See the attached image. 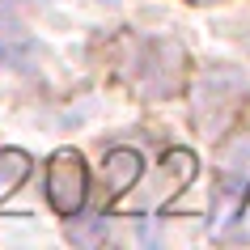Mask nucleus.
Instances as JSON below:
<instances>
[{"mask_svg": "<svg viewBox=\"0 0 250 250\" xmlns=\"http://www.w3.org/2000/svg\"><path fill=\"white\" fill-rule=\"evenodd\" d=\"M229 237H242V242H250V204L242 208V221H237L233 229H229Z\"/></svg>", "mask_w": 250, "mask_h": 250, "instance_id": "39448f33", "label": "nucleus"}, {"mask_svg": "<svg viewBox=\"0 0 250 250\" xmlns=\"http://www.w3.org/2000/svg\"><path fill=\"white\" fill-rule=\"evenodd\" d=\"M102 174H106V195L110 199H119L127 187L140 178V157H136L132 148H115L110 157H106V166H102Z\"/></svg>", "mask_w": 250, "mask_h": 250, "instance_id": "7ed1b4c3", "label": "nucleus"}, {"mask_svg": "<svg viewBox=\"0 0 250 250\" xmlns=\"http://www.w3.org/2000/svg\"><path fill=\"white\" fill-rule=\"evenodd\" d=\"M199 4H216V0H199Z\"/></svg>", "mask_w": 250, "mask_h": 250, "instance_id": "423d86ee", "label": "nucleus"}, {"mask_svg": "<svg viewBox=\"0 0 250 250\" xmlns=\"http://www.w3.org/2000/svg\"><path fill=\"white\" fill-rule=\"evenodd\" d=\"M26 170H30L26 153H4V157H0V187L21 183V178H26Z\"/></svg>", "mask_w": 250, "mask_h": 250, "instance_id": "20e7f679", "label": "nucleus"}, {"mask_svg": "<svg viewBox=\"0 0 250 250\" xmlns=\"http://www.w3.org/2000/svg\"><path fill=\"white\" fill-rule=\"evenodd\" d=\"M47 195H51L55 212L77 216L85 204V161L77 153H55L51 170H47Z\"/></svg>", "mask_w": 250, "mask_h": 250, "instance_id": "f03ea898", "label": "nucleus"}, {"mask_svg": "<svg viewBox=\"0 0 250 250\" xmlns=\"http://www.w3.org/2000/svg\"><path fill=\"white\" fill-rule=\"evenodd\" d=\"M187 55L174 39H132L123 47V77L145 98H166L183 85Z\"/></svg>", "mask_w": 250, "mask_h": 250, "instance_id": "f257e3e1", "label": "nucleus"}]
</instances>
